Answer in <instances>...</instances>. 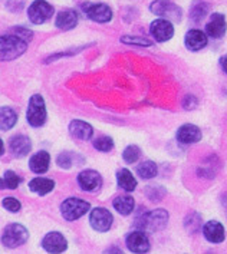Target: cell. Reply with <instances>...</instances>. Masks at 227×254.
Returning a JSON list of instances; mask_svg holds the SVG:
<instances>
[{
  "label": "cell",
  "mask_w": 227,
  "mask_h": 254,
  "mask_svg": "<svg viewBox=\"0 0 227 254\" xmlns=\"http://www.w3.org/2000/svg\"><path fill=\"white\" fill-rule=\"evenodd\" d=\"M26 39L16 33H7L3 35L0 40V52H1V61H13L16 58L22 56L27 49Z\"/></svg>",
  "instance_id": "1"
},
{
  "label": "cell",
  "mask_w": 227,
  "mask_h": 254,
  "mask_svg": "<svg viewBox=\"0 0 227 254\" xmlns=\"http://www.w3.org/2000/svg\"><path fill=\"white\" fill-rule=\"evenodd\" d=\"M27 122L39 128L46 122V108H45V101L40 95H33L29 101V108H27Z\"/></svg>",
  "instance_id": "2"
},
{
  "label": "cell",
  "mask_w": 227,
  "mask_h": 254,
  "mask_svg": "<svg viewBox=\"0 0 227 254\" xmlns=\"http://www.w3.org/2000/svg\"><path fill=\"white\" fill-rule=\"evenodd\" d=\"M29 239V233L23 226L20 224H10L4 228L3 236H1V243L7 249H16L22 244H25Z\"/></svg>",
  "instance_id": "3"
},
{
  "label": "cell",
  "mask_w": 227,
  "mask_h": 254,
  "mask_svg": "<svg viewBox=\"0 0 227 254\" xmlns=\"http://www.w3.org/2000/svg\"><path fill=\"white\" fill-rule=\"evenodd\" d=\"M89 211V202L79 198H68L61 205V213L68 221H75Z\"/></svg>",
  "instance_id": "4"
},
{
  "label": "cell",
  "mask_w": 227,
  "mask_h": 254,
  "mask_svg": "<svg viewBox=\"0 0 227 254\" xmlns=\"http://www.w3.org/2000/svg\"><path fill=\"white\" fill-rule=\"evenodd\" d=\"M54 14V7L45 1V0H36L30 4L29 10H27V16L30 19V22L40 25L43 22H46L48 19H51Z\"/></svg>",
  "instance_id": "5"
},
{
  "label": "cell",
  "mask_w": 227,
  "mask_h": 254,
  "mask_svg": "<svg viewBox=\"0 0 227 254\" xmlns=\"http://www.w3.org/2000/svg\"><path fill=\"white\" fill-rule=\"evenodd\" d=\"M167 221H168V213L165 210H154L143 215L140 226L148 231H158L167 226Z\"/></svg>",
  "instance_id": "6"
},
{
  "label": "cell",
  "mask_w": 227,
  "mask_h": 254,
  "mask_svg": "<svg viewBox=\"0 0 227 254\" xmlns=\"http://www.w3.org/2000/svg\"><path fill=\"white\" fill-rule=\"evenodd\" d=\"M151 12L157 16H161L164 19L174 20V22H180L181 20V10L178 6H175L174 3L165 1V0H157L151 4Z\"/></svg>",
  "instance_id": "7"
},
{
  "label": "cell",
  "mask_w": 227,
  "mask_h": 254,
  "mask_svg": "<svg viewBox=\"0 0 227 254\" xmlns=\"http://www.w3.org/2000/svg\"><path fill=\"white\" fill-rule=\"evenodd\" d=\"M150 30L157 42H167L171 39L174 35V26L171 20L164 19V17L154 20L150 26Z\"/></svg>",
  "instance_id": "8"
},
{
  "label": "cell",
  "mask_w": 227,
  "mask_h": 254,
  "mask_svg": "<svg viewBox=\"0 0 227 254\" xmlns=\"http://www.w3.org/2000/svg\"><path fill=\"white\" fill-rule=\"evenodd\" d=\"M112 221H114L112 214L107 208H94V211L91 213V218H89L92 228H95L96 231H101V233L108 231L112 226Z\"/></svg>",
  "instance_id": "9"
},
{
  "label": "cell",
  "mask_w": 227,
  "mask_h": 254,
  "mask_svg": "<svg viewBox=\"0 0 227 254\" xmlns=\"http://www.w3.org/2000/svg\"><path fill=\"white\" fill-rule=\"evenodd\" d=\"M42 247L48 253H64L67 250L68 243L61 233H49L42 241Z\"/></svg>",
  "instance_id": "10"
},
{
  "label": "cell",
  "mask_w": 227,
  "mask_h": 254,
  "mask_svg": "<svg viewBox=\"0 0 227 254\" xmlns=\"http://www.w3.org/2000/svg\"><path fill=\"white\" fill-rule=\"evenodd\" d=\"M78 184L85 191H96L102 186V178L96 171L85 170L78 175Z\"/></svg>",
  "instance_id": "11"
},
{
  "label": "cell",
  "mask_w": 227,
  "mask_h": 254,
  "mask_svg": "<svg viewBox=\"0 0 227 254\" xmlns=\"http://www.w3.org/2000/svg\"><path fill=\"white\" fill-rule=\"evenodd\" d=\"M226 19H225L223 14L220 13L212 14L209 23L206 25V32H207V35H209L210 38H213V39L222 38V36L226 33Z\"/></svg>",
  "instance_id": "12"
},
{
  "label": "cell",
  "mask_w": 227,
  "mask_h": 254,
  "mask_svg": "<svg viewBox=\"0 0 227 254\" xmlns=\"http://www.w3.org/2000/svg\"><path fill=\"white\" fill-rule=\"evenodd\" d=\"M127 247L133 253H147L150 250V241L143 231H134L127 239Z\"/></svg>",
  "instance_id": "13"
},
{
  "label": "cell",
  "mask_w": 227,
  "mask_h": 254,
  "mask_svg": "<svg viewBox=\"0 0 227 254\" xmlns=\"http://www.w3.org/2000/svg\"><path fill=\"white\" fill-rule=\"evenodd\" d=\"M86 14L91 20H94L96 23H107L112 19V10L109 9V6L98 3V4H91L86 10Z\"/></svg>",
  "instance_id": "14"
},
{
  "label": "cell",
  "mask_w": 227,
  "mask_h": 254,
  "mask_svg": "<svg viewBox=\"0 0 227 254\" xmlns=\"http://www.w3.org/2000/svg\"><path fill=\"white\" fill-rule=\"evenodd\" d=\"M69 132H71V135L74 138H76V139L88 141L94 135V129H92V127L88 122L75 120L69 124Z\"/></svg>",
  "instance_id": "15"
},
{
  "label": "cell",
  "mask_w": 227,
  "mask_h": 254,
  "mask_svg": "<svg viewBox=\"0 0 227 254\" xmlns=\"http://www.w3.org/2000/svg\"><path fill=\"white\" fill-rule=\"evenodd\" d=\"M203 234L210 243L219 244L225 240V227L219 221H209L203 227Z\"/></svg>",
  "instance_id": "16"
},
{
  "label": "cell",
  "mask_w": 227,
  "mask_h": 254,
  "mask_svg": "<svg viewBox=\"0 0 227 254\" xmlns=\"http://www.w3.org/2000/svg\"><path fill=\"white\" fill-rule=\"evenodd\" d=\"M177 139L181 144H194L201 139V131L196 125H183L177 131Z\"/></svg>",
  "instance_id": "17"
},
{
  "label": "cell",
  "mask_w": 227,
  "mask_h": 254,
  "mask_svg": "<svg viewBox=\"0 0 227 254\" xmlns=\"http://www.w3.org/2000/svg\"><path fill=\"white\" fill-rule=\"evenodd\" d=\"M207 45V33H203L201 30L191 29L186 35V46L188 51L197 52Z\"/></svg>",
  "instance_id": "18"
},
{
  "label": "cell",
  "mask_w": 227,
  "mask_h": 254,
  "mask_svg": "<svg viewBox=\"0 0 227 254\" xmlns=\"http://www.w3.org/2000/svg\"><path fill=\"white\" fill-rule=\"evenodd\" d=\"M51 164V157L46 151H39L36 152L30 161H29V168L32 170V173L35 174H43L48 171Z\"/></svg>",
  "instance_id": "19"
},
{
  "label": "cell",
  "mask_w": 227,
  "mask_h": 254,
  "mask_svg": "<svg viewBox=\"0 0 227 254\" xmlns=\"http://www.w3.org/2000/svg\"><path fill=\"white\" fill-rule=\"evenodd\" d=\"M30 148H32V144L26 135H16L10 139V151L14 157H19V158L25 157L29 154Z\"/></svg>",
  "instance_id": "20"
},
{
  "label": "cell",
  "mask_w": 227,
  "mask_h": 254,
  "mask_svg": "<svg viewBox=\"0 0 227 254\" xmlns=\"http://www.w3.org/2000/svg\"><path fill=\"white\" fill-rule=\"evenodd\" d=\"M78 23V14L74 10H62L56 16V26L62 30L74 29Z\"/></svg>",
  "instance_id": "21"
},
{
  "label": "cell",
  "mask_w": 227,
  "mask_h": 254,
  "mask_svg": "<svg viewBox=\"0 0 227 254\" xmlns=\"http://www.w3.org/2000/svg\"><path fill=\"white\" fill-rule=\"evenodd\" d=\"M55 187L54 180H48V178H35L29 183L30 191L39 194V195H46L49 194Z\"/></svg>",
  "instance_id": "22"
},
{
  "label": "cell",
  "mask_w": 227,
  "mask_h": 254,
  "mask_svg": "<svg viewBox=\"0 0 227 254\" xmlns=\"http://www.w3.org/2000/svg\"><path fill=\"white\" fill-rule=\"evenodd\" d=\"M135 207V201L131 195H120L114 200V208L122 215L131 214Z\"/></svg>",
  "instance_id": "23"
},
{
  "label": "cell",
  "mask_w": 227,
  "mask_h": 254,
  "mask_svg": "<svg viewBox=\"0 0 227 254\" xmlns=\"http://www.w3.org/2000/svg\"><path fill=\"white\" fill-rule=\"evenodd\" d=\"M17 121V114L16 111L9 107L1 108L0 111V127H1V131H9L10 128H13V125Z\"/></svg>",
  "instance_id": "24"
},
{
  "label": "cell",
  "mask_w": 227,
  "mask_h": 254,
  "mask_svg": "<svg viewBox=\"0 0 227 254\" xmlns=\"http://www.w3.org/2000/svg\"><path fill=\"white\" fill-rule=\"evenodd\" d=\"M117 181H118V186L125 191H134L137 187V181L128 170H120L117 173Z\"/></svg>",
  "instance_id": "25"
},
{
  "label": "cell",
  "mask_w": 227,
  "mask_h": 254,
  "mask_svg": "<svg viewBox=\"0 0 227 254\" xmlns=\"http://www.w3.org/2000/svg\"><path fill=\"white\" fill-rule=\"evenodd\" d=\"M137 173H138V175H140L141 178H144V180H151V178H154V177L157 175L158 168H157L155 162H152V161H144V162L138 167Z\"/></svg>",
  "instance_id": "26"
},
{
  "label": "cell",
  "mask_w": 227,
  "mask_h": 254,
  "mask_svg": "<svg viewBox=\"0 0 227 254\" xmlns=\"http://www.w3.org/2000/svg\"><path fill=\"white\" fill-rule=\"evenodd\" d=\"M20 177L14 174L13 171H6L1 180V188H9V190H14L20 184Z\"/></svg>",
  "instance_id": "27"
},
{
  "label": "cell",
  "mask_w": 227,
  "mask_h": 254,
  "mask_svg": "<svg viewBox=\"0 0 227 254\" xmlns=\"http://www.w3.org/2000/svg\"><path fill=\"white\" fill-rule=\"evenodd\" d=\"M94 147L101 151V152H109L112 148H114V141L111 136L107 135H102V136H98L94 139Z\"/></svg>",
  "instance_id": "28"
},
{
  "label": "cell",
  "mask_w": 227,
  "mask_h": 254,
  "mask_svg": "<svg viewBox=\"0 0 227 254\" xmlns=\"http://www.w3.org/2000/svg\"><path fill=\"white\" fill-rule=\"evenodd\" d=\"M140 155H141V151H140V148L137 147V145H130V147H127L125 148V151H124V154H122L124 161H125L127 164H134L135 161L140 158Z\"/></svg>",
  "instance_id": "29"
},
{
  "label": "cell",
  "mask_w": 227,
  "mask_h": 254,
  "mask_svg": "<svg viewBox=\"0 0 227 254\" xmlns=\"http://www.w3.org/2000/svg\"><path fill=\"white\" fill-rule=\"evenodd\" d=\"M207 10H209V6L206 4V3H197L193 9H191V19L193 20H196V22H199L201 19H204L206 17V14H207Z\"/></svg>",
  "instance_id": "30"
},
{
  "label": "cell",
  "mask_w": 227,
  "mask_h": 254,
  "mask_svg": "<svg viewBox=\"0 0 227 254\" xmlns=\"http://www.w3.org/2000/svg\"><path fill=\"white\" fill-rule=\"evenodd\" d=\"M121 42L128 43V45H135V46H151L152 45L146 38H137V36H124V38H121Z\"/></svg>",
  "instance_id": "31"
},
{
  "label": "cell",
  "mask_w": 227,
  "mask_h": 254,
  "mask_svg": "<svg viewBox=\"0 0 227 254\" xmlns=\"http://www.w3.org/2000/svg\"><path fill=\"white\" fill-rule=\"evenodd\" d=\"M1 204H3V207H4L7 211H10V213H17V211H20V208H22L20 202L16 200V198H12V197L4 198Z\"/></svg>",
  "instance_id": "32"
},
{
  "label": "cell",
  "mask_w": 227,
  "mask_h": 254,
  "mask_svg": "<svg viewBox=\"0 0 227 254\" xmlns=\"http://www.w3.org/2000/svg\"><path fill=\"white\" fill-rule=\"evenodd\" d=\"M58 165L61 167V168H71L72 167V155L71 154H68V152H62L59 157H58Z\"/></svg>",
  "instance_id": "33"
},
{
  "label": "cell",
  "mask_w": 227,
  "mask_h": 254,
  "mask_svg": "<svg viewBox=\"0 0 227 254\" xmlns=\"http://www.w3.org/2000/svg\"><path fill=\"white\" fill-rule=\"evenodd\" d=\"M13 33L16 35H19V36H22L23 39H26L27 42H30L32 39V32L29 30V29H25V27H16L13 30Z\"/></svg>",
  "instance_id": "34"
},
{
  "label": "cell",
  "mask_w": 227,
  "mask_h": 254,
  "mask_svg": "<svg viewBox=\"0 0 227 254\" xmlns=\"http://www.w3.org/2000/svg\"><path fill=\"white\" fill-rule=\"evenodd\" d=\"M220 66L225 70V73H227V55L222 56V59H220Z\"/></svg>",
  "instance_id": "35"
}]
</instances>
